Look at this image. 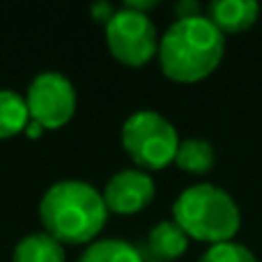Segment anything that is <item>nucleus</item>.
Listing matches in <instances>:
<instances>
[{
    "label": "nucleus",
    "mask_w": 262,
    "mask_h": 262,
    "mask_svg": "<svg viewBox=\"0 0 262 262\" xmlns=\"http://www.w3.org/2000/svg\"><path fill=\"white\" fill-rule=\"evenodd\" d=\"M226 55V37L207 16L177 18L159 39V64L175 83H198L212 76Z\"/></svg>",
    "instance_id": "f257e3e1"
},
{
    "label": "nucleus",
    "mask_w": 262,
    "mask_h": 262,
    "mask_svg": "<svg viewBox=\"0 0 262 262\" xmlns=\"http://www.w3.org/2000/svg\"><path fill=\"white\" fill-rule=\"evenodd\" d=\"M39 216L46 235L60 244H88L106 226L108 207L104 195L81 180H62L44 193Z\"/></svg>",
    "instance_id": "f03ea898"
},
{
    "label": "nucleus",
    "mask_w": 262,
    "mask_h": 262,
    "mask_svg": "<svg viewBox=\"0 0 262 262\" xmlns=\"http://www.w3.org/2000/svg\"><path fill=\"white\" fill-rule=\"evenodd\" d=\"M172 221L203 244L232 242L242 228V212L226 189L200 182L184 189L172 203Z\"/></svg>",
    "instance_id": "7ed1b4c3"
},
{
    "label": "nucleus",
    "mask_w": 262,
    "mask_h": 262,
    "mask_svg": "<svg viewBox=\"0 0 262 262\" xmlns=\"http://www.w3.org/2000/svg\"><path fill=\"white\" fill-rule=\"evenodd\" d=\"M122 147L140 170H161L175 163L180 136L157 111H136L122 124Z\"/></svg>",
    "instance_id": "20e7f679"
},
{
    "label": "nucleus",
    "mask_w": 262,
    "mask_h": 262,
    "mask_svg": "<svg viewBox=\"0 0 262 262\" xmlns=\"http://www.w3.org/2000/svg\"><path fill=\"white\" fill-rule=\"evenodd\" d=\"M157 26L147 14L134 9H118L106 23V44L115 60L129 67H143L159 53Z\"/></svg>",
    "instance_id": "39448f33"
},
{
    "label": "nucleus",
    "mask_w": 262,
    "mask_h": 262,
    "mask_svg": "<svg viewBox=\"0 0 262 262\" xmlns=\"http://www.w3.org/2000/svg\"><path fill=\"white\" fill-rule=\"evenodd\" d=\"M30 120L41 129H60L76 111V90L60 72H41L28 85L26 95Z\"/></svg>",
    "instance_id": "423d86ee"
},
{
    "label": "nucleus",
    "mask_w": 262,
    "mask_h": 262,
    "mask_svg": "<svg viewBox=\"0 0 262 262\" xmlns=\"http://www.w3.org/2000/svg\"><path fill=\"white\" fill-rule=\"evenodd\" d=\"M154 180L140 168H127L115 172L104 189V203L108 212L115 214H138L154 200Z\"/></svg>",
    "instance_id": "0eeeda50"
},
{
    "label": "nucleus",
    "mask_w": 262,
    "mask_h": 262,
    "mask_svg": "<svg viewBox=\"0 0 262 262\" xmlns=\"http://www.w3.org/2000/svg\"><path fill=\"white\" fill-rule=\"evenodd\" d=\"M258 16L260 5L255 0H214L207 5V18L219 28L223 37L251 30Z\"/></svg>",
    "instance_id": "6e6552de"
},
{
    "label": "nucleus",
    "mask_w": 262,
    "mask_h": 262,
    "mask_svg": "<svg viewBox=\"0 0 262 262\" xmlns=\"http://www.w3.org/2000/svg\"><path fill=\"white\" fill-rule=\"evenodd\" d=\"M186 249H189V235L175 221L157 223L147 235V251L154 260L175 262L186 253Z\"/></svg>",
    "instance_id": "1a4fd4ad"
},
{
    "label": "nucleus",
    "mask_w": 262,
    "mask_h": 262,
    "mask_svg": "<svg viewBox=\"0 0 262 262\" xmlns=\"http://www.w3.org/2000/svg\"><path fill=\"white\" fill-rule=\"evenodd\" d=\"M216 163V152L212 143L205 138H186L180 140L175 154V166L191 175H207Z\"/></svg>",
    "instance_id": "9d476101"
},
{
    "label": "nucleus",
    "mask_w": 262,
    "mask_h": 262,
    "mask_svg": "<svg viewBox=\"0 0 262 262\" xmlns=\"http://www.w3.org/2000/svg\"><path fill=\"white\" fill-rule=\"evenodd\" d=\"M12 262H64V249L46 232H35L16 244Z\"/></svg>",
    "instance_id": "9b49d317"
},
{
    "label": "nucleus",
    "mask_w": 262,
    "mask_h": 262,
    "mask_svg": "<svg viewBox=\"0 0 262 262\" xmlns=\"http://www.w3.org/2000/svg\"><path fill=\"white\" fill-rule=\"evenodd\" d=\"M30 124L28 104L14 90H0V138H12Z\"/></svg>",
    "instance_id": "f8f14e48"
},
{
    "label": "nucleus",
    "mask_w": 262,
    "mask_h": 262,
    "mask_svg": "<svg viewBox=\"0 0 262 262\" xmlns=\"http://www.w3.org/2000/svg\"><path fill=\"white\" fill-rule=\"evenodd\" d=\"M78 262H145L140 251L124 239H97L83 251Z\"/></svg>",
    "instance_id": "ddd939ff"
},
{
    "label": "nucleus",
    "mask_w": 262,
    "mask_h": 262,
    "mask_svg": "<svg viewBox=\"0 0 262 262\" xmlns=\"http://www.w3.org/2000/svg\"><path fill=\"white\" fill-rule=\"evenodd\" d=\"M198 262H258V258L239 242H223V244L209 246Z\"/></svg>",
    "instance_id": "4468645a"
},
{
    "label": "nucleus",
    "mask_w": 262,
    "mask_h": 262,
    "mask_svg": "<svg viewBox=\"0 0 262 262\" xmlns=\"http://www.w3.org/2000/svg\"><path fill=\"white\" fill-rule=\"evenodd\" d=\"M175 14L177 18H195V16H203V5L198 0H180L175 5Z\"/></svg>",
    "instance_id": "2eb2a0df"
},
{
    "label": "nucleus",
    "mask_w": 262,
    "mask_h": 262,
    "mask_svg": "<svg viewBox=\"0 0 262 262\" xmlns=\"http://www.w3.org/2000/svg\"><path fill=\"white\" fill-rule=\"evenodd\" d=\"M115 12H118V9H115L111 3H106V0H104V3H95L90 7L92 18H95V21H99V23H104V26L115 16Z\"/></svg>",
    "instance_id": "dca6fc26"
},
{
    "label": "nucleus",
    "mask_w": 262,
    "mask_h": 262,
    "mask_svg": "<svg viewBox=\"0 0 262 262\" xmlns=\"http://www.w3.org/2000/svg\"><path fill=\"white\" fill-rule=\"evenodd\" d=\"M157 0H124V7L127 9H134V12H140V14H147L149 9L157 7Z\"/></svg>",
    "instance_id": "f3484780"
},
{
    "label": "nucleus",
    "mask_w": 262,
    "mask_h": 262,
    "mask_svg": "<svg viewBox=\"0 0 262 262\" xmlns=\"http://www.w3.org/2000/svg\"><path fill=\"white\" fill-rule=\"evenodd\" d=\"M26 134H28V136H39V134H41V127H39L37 122H32V120H30V124L26 127Z\"/></svg>",
    "instance_id": "a211bd4d"
},
{
    "label": "nucleus",
    "mask_w": 262,
    "mask_h": 262,
    "mask_svg": "<svg viewBox=\"0 0 262 262\" xmlns=\"http://www.w3.org/2000/svg\"><path fill=\"white\" fill-rule=\"evenodd\" d=\"M149 262H161V260H149Z\"/></svg>",
    "instance_id": "6ab92c4d"
}]
</instances>
